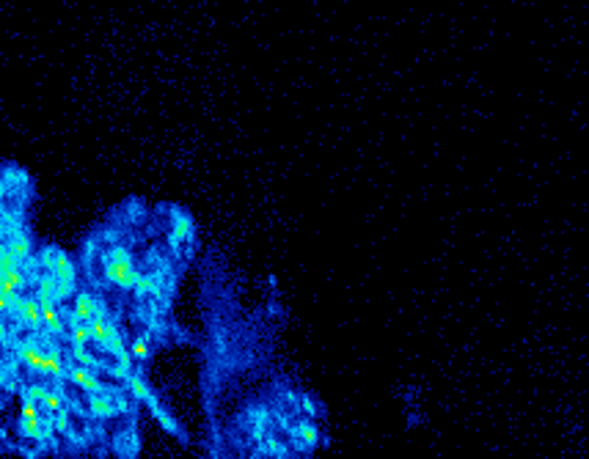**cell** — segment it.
Instances as JSON below:
<instances>
[{
	"label": "cell",
	"instance_id": "cell-9",
	"mask_svg": "<svg viewBox=\"0 0 589 459\" xmlns=\"http://www.w3.org/2000/svg\"><path fill=\"white\" fill-rule=\"evenodd\" d=\"M69 344H91V330H89V322H80V325L69 328Z\"/></svg>",
	"mask_w": 589,
	"mask_h": 459
},
{
	"label": "cell",
	"instance_id": "cell-2",
	"mask_svg": "<svg viewBox=\"0 0 589 459\" xmlns=\"http://www.w3.org/2000/svg\"><path fill=\"white\" fill-rule=\"evenodd\" d=\"M110 451H113V454H119V457H135V454L141 451V446H138V434H135L132 424H127L122 432H116V434H113V440H110Z\"/></svg>",
	"mask_w": 589,
	"mask_h": 459
},
{
	"label": "cell",
	"instance_id": "cell-5",
	"mask_svg": "<svg viewBox=\"0 0 589 459\" xmlns=\"http://www.w3.org/2000/svg\"><path fill=\"white\" fill-rule=\"evenodd\" d=\"M6 248L14 253V259L17 262H25L28 256H33V242H31V234L22 229H17L11 237H8V242H6Z\"/></svg>",
	"mask_w": 589,
	"mask_h": 459
},
{
	"label": "cell",
	"instance_id": "cell-3",
	"mask_svg": "<svg viewBox=\"0 0 589 459\" xmlns=\"http://www.w3.org/2000/svg\"><path fill=\"white\" fill-rule=\"evenodd\" d=\"M17 319L25 325V330H44V322H41V308H39V300L36 297H22V305L17 311Z\"/></svg>",
	"mask_w": 589,
	"mask_h": 459
},
{
	"label": "cell",
	"instance_id": "cell-7",
	"mask_svg": "<svg viewBox=\"0 0 589 459\" xmlns=\"http://www.w3.org/2000/svg\"><path fill=\"white\" fill-rule=\"evenodd\" d=\"M149 341H152V335H149V333H141V335H135V338H132V344H130L132 363L149 361V355H152V347H149Z\"/></svg>",
	"mask_w": 589,
	"mask_h": 459
},
{
	"label": "cell",
	"instance_id": "cell-1",
	"mask_svg": "<svg viewBox=\"0 0 589 459\" xmlns=\"http://www.w3.org/2000/svg\"><path fill=\"white\" fill-rule=\"evenodd\" d=\"M66 380H69L75 388H80L83 394H99V391L108 388V385L99 380V371L89 368V366H77V363H69V366H66Z\"/></svg>",
	"mask_w": 589,
	"mask_h": 459
},
{
	"label": "cell",
	"instance_id": "cell-6",
	"mask_svg": "<svg viewBox=\"0 0 589 459\" xmlns=\"http://www.w3.org/2000/svg\"><path fill=\"white\" fill-rule=\"evenodd\" d=\"M143 404L149 407V413L155 415V421H157V424H160V427H163L165 432H168V434H174V437L179 434V437H182V427H179V424H176V421H174V418H171V415L165 413L163 407H160V401H157V396L152 394V396H149V399H146V401H143Z\"/></svg>",
	"mask_w": 589,
	"mask_h": 459
},
{
	"label": "cell",
	"instance_id": "cell-8",
	"mask_svg": "<svg viewBox=\"0 0 589 459\" xmlns=\"http://www.w3.org/2000/svg\"><path fill=\"white\" fill-rule=\"evenodd\" d=\"M56 256H58V248H50V245H44V248L39 251L36 262H39V267H41L44 272H53V267H56Z\"/></svg>",
	"mask_w": 589,
	"mask_h": 459
},
{
	"label": "cell",
	"instance_id": "cell-4",
	"mask_svg": "<svg viewBox=\"0 0 589 459\" xmlns=\"http://www.w3.org/2000/svg\"><path fill=\"white\" fill-rule=\"evenodd\" d=\"M97 302H99V297L94 295L91 289H80V292H75L72 311L80 317V322H91V317L97 314Z\"/></svg>",
	"mask_w": 589,
	"mask_h": 459
},
{
	"label": "cell",
	"instance_id": "cell-10",
	"mask_svg": "<svg viewBox=\"0 0 589 459\" xmlns=\"http://www.w3.org/2000/svg\"><path fill=\"white\" fill-rule=\"evenodd\" d=\"M297 401H300V410H303L309 418H317V415H320V407H317V401H314V399H309V396H300Z\"/></svg>",
	"mask_w": 589,
	"mask_h": 459
}]
</instances>
